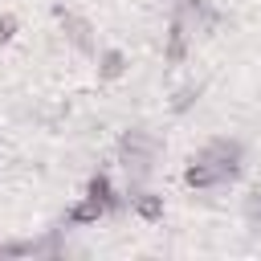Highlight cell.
<instances>
[{
	"label": "cell",
	"mask_w": 261,
	"mask_h": 261,
	"mask_svg": "<svg viewBox=\"0 0 261 261\" xmlns=\"http://www.w3.org/2000/svg\"><path fill=\"white\" fill-rule=\"evenodd\" d=\"M159 155H163V143H159L155 130H147V126H126V130L118 135V147H114V159H118V167H122V175H126V188H143V184L155 175Z\"/></svg>",
	"instance_id": "1"
},
{
	"label": "cell",
	"mask_w": 261,
	"mask_h": 261,
	"mask_svg": "<svg viewBox=\"0 0 261 261\" xmlns=\"http://www.w3.org/2000/svg\"><path fill=\"white\" fill-rule=\"evenodd\" d=\"M200 155L224 175V184L232 188L241 175H245V159H249V151H245V143L241 139H232V135H216V139H208L204 147H200Z\"/></svg>",
	"instance_id": "2"
},
{
	"label": "cell",
	"mask_w": 261,
	"mask_h": 261,
	"mask_svg": "<svg viewBox=\"0 0 261 261\" xmlns=\"http://www.w3.org/2000/svg\"><path fill=\"white\" fill-rule=\"evenodd\" d=\"M192 37H196V29L179 16V12H171V24H167V33H163V65H184L188 61V53H192Z\"/></svg>",
	"instance_id": "3"
},
{
	"label": "cell",
	"mask_w": 261,
	"mask_h": 261,
	"mask_svg": "<svg viewBox=\"0 0 261 261\" xmlns=\"http://www.w3.org/2000/svg\"><path fill=\"white\" fill-rule=\"evenodd\" d=\"M57 20H61V33H65V41H69L77 53H86V57H94V53H98L94 24H90L82 12H73V8H57Z\"/></svg>",
	"instance_id": "4"
},
{
	"label": "cell",
	"mask_w": 261,
	"mask_h": 261,
	"mask_svg": "<svg viewBox=\"0 0 261 261\" xmlns=\"http://www.w3.org/2000/svg\"><path fill=\"white\" fill-rule=\"evenodd\" d=\"M126 212L139 216L143 224H163V216H167V200H163L159 192H151L147 184H143V188H126Z\"/></svg>",
	"instance_id": "5"
},
{
	"label": "cell",
	"mask_w": 261,
	"mask_h": 261,
	"mask_svg": "<svg viewBox=\"0 0 261 261\" xmlns=\"http://www.w3.org/2000/svg\"><path fill=\"white\" fill-rule=\"evenodd\" d=\"M184 188H188V192H224L228 184H224V175L196 151V155L184 163Z\"/></svg>",
	"instance_id": "6"
},
{
	"label": "cell",
	"mask_w": 261,
	"mask_h": 261,
	"mask_svg": "<svg viewBox=\"0 0 261 261\" xmlns=\"http://www.w3.org/2000/svg\"><path fill=\"white\" fill-rule=\"evenodd\" d=\"M86 196L98 200V204L106 208V216H122V212H126V192H118L106 171H94V175L86 179Z\"/></svg>",
	"instance_id": "7"
},
{
	"label": "cell",
	"mask_w": 261,
	"mask_h": 261,
	"mask_svg": "<svg viewBox=\"0 0 261 261\" xmlns=\"http://www.w3.org/2000/svg\"><path fill=\"white\" fill-rule=\"evenodd\" d=\"M171 12H179L196 33H208V29L220 24V12H216L212 0H171Z\"/></svg>",
	"instance_id": "8"
},
{
	"label": "cell",
	"mask_w": 261,
	"mask_h": 261,
	"mask_svg": "<svg viewBox=\"0 0 261 261\" xmlns=\"http://www.w3.org/2000/svg\"><path fill=\"white\" fill-rule=\"evenodd\" d=\"M102 216H106V208L82 192V196H77V200L65 208V216H61V228H86V224H98Z\"/></svg>",
	"instance_id": "9"
},
{
	"label": "cell",
	"mask_w": 261,
	"mask_h": 261,
	"mask_svg": "<svg viewBox=\"0 0 261 261\" xmlns=\"http://www.w3.org/2000/svg\"><path fill=\"white\" fill-rule=\"evenodd\" d=\"M94 65H98V77L102 82H118L122 73H126V53L118 49V45H98V53H94Z\"/></svg>",
	"instance_id": "10"
},
{
	"label": "cell",
	"mask_w": 261,
	"mask_h": 261,
	"mask_svg": "<svg viewBox=\"0 0 261 261\" xmlns=\"http://www.w3.org/2000/svg\"><path fill=\"white\" fill-rule=\"evenodd\" d=\"M241 216H245L249 237H253V241H261V179L249 188V196H245V204H241Z\"/></svg>",
	"instance_id": "11"
},
{
	"label": "cell",
	"mask_w": 261,
	"mask_h": 261,
	"mask_svg": "<svg viewBox=\"0 0 261 261\" xmlns=\"http://www.w3.org/2000/svg\"><path fill=\"white\" fill-rule=\"evenodd\" d=\"M196 94H200V86H184V90L175 94V102H171V110H175V114H179V110H188V106L196 102Z\"/></svg>",
	"instance_id": "12"
},
{
	"label": "cell",
	"mask_w": 261,
	"mask_h": 261,
	"mask_svg": "<svg viewBox=\"0 0 261 261\" xmlns=\"http://www.w3.org/2000/svg\"><path fill=\"white\" fill-rule=\"evenodd\" d=\"M16 29H20V24H16V16H12V12H4V16H0V45H8V41L16 37Z\"/></svg>",
	"instance_id": "13"
},
{
	"label": "cell",
	"mask_w": 261,
	"mask_h": 261,
	"mask_svg": "<svg viewBox=\"0 0 261 261\" xmlns=\"http://www.w3.org/2000/svg\"><path fill=\"white\" fill-rule=\"evenodd\" d=\"M0 257H4V241H0Z\"/></svg>",
	"instance_id": "14"
}]
</instances>
